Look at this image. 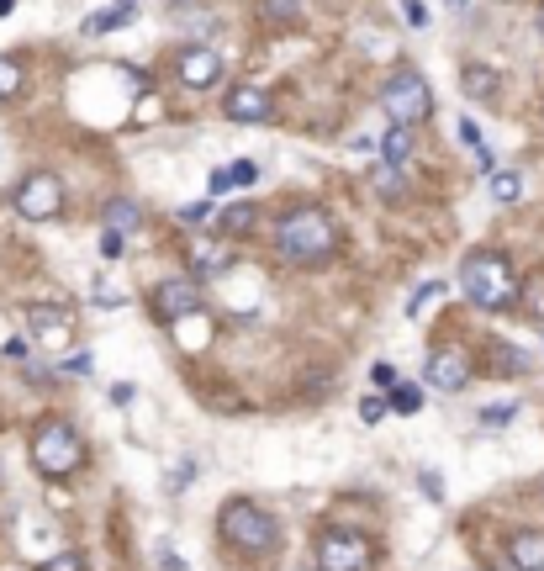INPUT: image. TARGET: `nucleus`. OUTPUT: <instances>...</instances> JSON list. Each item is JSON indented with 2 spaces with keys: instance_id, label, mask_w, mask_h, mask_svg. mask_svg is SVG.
<instances>
[{
  "instance_id": "f257e3e1",
  "label": "nucleus",
  "mask_w": 544,
  "mask_h": 571,
  "mask_svg": "<svg viewBox=\"0 0 544 571\" xmlns=\"http://www.w3.org/2000/svg\"><path fill=\"white\" fill-rule=\"evenodd\" d=\"M333 244H339V228H333V217L323 207H296L291 217H280V228H275V249L296 265L323 260V254H333Z\"/></svg>"
},
{
  "instance_id": "f03ea898",
  "label": "nucleus",
  "mask_w": 544,
  "mask_h": 571,
  "mask_svg": "<svg viewBox=\"0 0 544 571\" xmlns=\"http://www.w3.org/2000/svg\"><path fill=\"white\" fill-rule=\"evenodd\" d=\"M460 286H465V297H471L476 307H486V312H508V307L518 302V275H513V265L502 260V254H492V249H481V254H471V260H465Z\"/></svg>"
},
{
  "instance_id": "7ed1b4c3",
  "label": "nucleus",
  "mask_w": 544,
  "mask_h": 571,
  "mask_svg": "<svg viewBox=\"0 0 544 571\" xmlns=\"http://www.w3.org/2000/svg\"><path fill=\"white\" fill-rule=\"evenodd\" d=\"M222 540L233 550H243V556H265V550L280 545V524L259 503H249V497H233V503L222 508Z\"/></svg>"
},
{
  "instance_id": "20e7f679",
  "label": "nucleus",
  "mask_w": 544,
  "mask_h": 571,
  "mask_svg": "<svg viewBox=\"0 0 544 571\" xmlns=\"http://www.w3.org/2000/svg\"><path fill=\"white\" fill-rule=\"evenodd\" d=\"M32 466L43 471V476H74V471L85 466V439L74 434V423H64V418L37 423V434H32Z\"/></svg>"
},
{
  "instance_id": "39448f33",
  "label": "nucleus",
  "mask_w": 544,
  "mask_h": 571,
  "mask_svg": "<svg viewBox=\"0 0 544 571\" xmlns=\"http://www.w3.org/2000/svg\"><path fill=\"white\" fill-rule=\"evenodd\" d=\"M381 112L391 117V127H418L428 112H434V96H428V80L402 69V75H391L386 90H381Z\"/></svg>"
},
{
  "instance_id": "423d86ee",
  "label": "nucleus",
  "mask_w": 544,
  "mask_h": 571,
  "mask_svg": "<svg viewBox=\"0 0 544 571\" xmlns=\"http://www.w3.org/2000/svg\"><path fill=\"white\" fill-rule=\"evenodd\" d=\"M317 566L323 571H365L370 566V540L360 529H323L317 534Z\"/></svg>"
},
{
  "instance_id": "0eeeda50",
  "label": "nucleus",
  "mask_w": 544,
  "mask_h": 571,
  "mask_svg": "<svg viewBox=\"0 0 544 571\" xmlns=\"http://www.w3.org/2000/svg\"><path fill=\"white\" fill-rule=\"evenodd\" d=\"M64 207V186L53 175H27L22 186H16V212L32 217V223H43V217H59Z\"/></svg>"
},
{
  "instance_id": "6e6552de",
  "label": "nucleus",
  "mask_w": 544,
  "mask_h": 571,
  "mask_svg": "<svg viewBox=\"0 0 544 571\" xmlns=\"http://www.w3.org/2000/svg\"><path fill=\"white\" fill-rule=\"evenodd\" d=\"M148 302H154V318H159V323H170V328H175L180 318L201 312V286H196V281H159Z\"/></svg>"
},
{
  "instance_id": "1a4fd4ad",
  "label": "nucleus",
  "mask_w": 544,
  "mask_h": 571,
  "mask_svg": "<svg viewBox=\"0 0 544 571\" xmlns=\"http://www.w3.org/2000/svg\"><path fill=\"white\" fill-rule=\"evenodd\" d=\"M428 381H434L439 392H460V386H471V360H465L460 349H434V355H428Z\"/></svg>"
},
{
  "instance_id": "9d476101",
  "label": "nucleus",
  "mask_w": 544,
  "mask_h": 571,
  "mask_svg": "<svg viewBox=\"0 0 544 571\" xmlns=\"http://www.w3.org/2000/svg\"><path fill=\"white\" fill-rule=\"evenodd\" d=\"M217 75H222V53L217 48H185L180 53V80L191 85V90L217 85Z\"/></svg>"
},
{
  "instance_id": "9b49d317",
  "label": "nucleus",
  "mask_w": 544,
  "mask_h": 571,
  "mask_svg": "<svg viewBox=\"0 0 544 571\" xmlns=\"http://www.w3.org/2000/svg\"><path fill=\"white\" fill-rule=\"evenodd\" d=\"M27 323H32V334H37V344H48V349H64L74 334H69V318L59 307H32L27 312Z\"/></svg>"
},
{
  "instance_id": "f8f14e48",
  "label": "nucleus",
  "mask_w": 544,
  "mask_h": 571,
  "mask_svg": "<svg viewBox=\"0 0 544 571\" xmlns=\"http://www.w3.org/2000/svg\"><path fill=\"white\" fill-rule=\"evenodd\" d=\"M508 571H544V534H539V529H518V534H513Z\"/></svg>"
},
{
  "instance_id": "ddd939ff",
  "label": "nucleus",
  "mask_w": 544,
  "mask_h": 571,
  "mask_svg": "<svg viewBox=\"0 0 544 571\" xmlns=\"http://www.w3.org/2000/svg\"><path fill=\"white\" fill-rule=\"evenodd\" d=\"M228 117L233 122H270V96L254 90V85H238L228 96Z\"/></svg>"
},
{
  "instance_id": "4468645a",
  "label": "nucleus",
  "mask_w": 544,
  "mask_h": 571,
  "mask_svg": "<svg viewBox=\"0 0 544 571\" xmlns=\"http://www.w3.org/2000/svg\"><path fill=\"white\" fill-rule=\"evenodd\" d=\"M381 159L391 164V170H402V164L412 159V127H391V133L381 138Z\"/></svg>"
},
{
  "instance_id": "2eb2a0df",
  "label": "nucleus",
  "mask_w": 544,
  "mask_h": 571,
  "mask_svg": "<svg viewBox=\"0 0 544 571\" xmlns=\"http://www.w3.org/2000/svg\"><path fill=\"white\" fill-rule=\"evenodd\" d=\"M465 90H471L476 101H497V69H486V64H465Z\"/></svg>"
},
{
  "instance_id": "dca6fc26",
  "label": "nucleus",
  "mask_w": 544,
  "mask_h": 571,
  "mask_svg": "<svg viewBox=\"0 0 544 571\" xmlns=\"http://www.w3.org/2000/svg\"><path fill=\"white\" fill-rule=\"evenodd\" d=\"M138 228V201H111V207H106V233H117V238H127V233H133Z\"/></svg>"
},
{
  "instance_id": "f3484780",
  "label": "nucleus",
  "mask_w": 544,
  "mask_h": 571,
  "mask_svg": "<svg viewBox=\"0 0 544 571\" xmlns=\"http://www.w3.org/2000/svg\"><path fill=\"white\" fill-rule=\"evenodd\" d=\"M423 386L418 381H402V386H391V397H386V408L391 413H423Z\"/></svg>"
},
{
  "instance_id": "a211bd4d",
  "label": "nucleus",
  "mask_w": 544,
  "mask_h": 571,
  "mask_svg": "<svg viewBox=\"0 0 544 571\" xmlns=\"http://www.w3.org/2000/svg\"><path fill=\"white\" fill-rule=\"evenodd\" d=\"M228 260H233V249H228V244H196V270L222 275V270H228Z\"/></svg>"
},
{
  "instance_id": "6ab92c4d",
  "label": "nucleus",
  "mask_w": 544,
  "mask_h": 571,
  "mask_svg": "<svg viewBox=\"0 0 544 571\" xmlns=\"http://www.w3.org/2000/svg\"><path fill=\"white\" fill-rule=\"evenodd\" d=\"M133 22V6H117V11H96L85 22V32H111V27H127Z\"/></svg>"
},
{
  "instance_id": "aec40b11",
  "label": "nucleus",
  "mask_w": 544,
  "mask_h": 571,
  "mask_svg": "<svg viewBox=\"0 0 544 571\" xmlns=\"http://www.w3.org/2000/svg\"><path fill=\"white\" fill-rule=\"evenodd\" d=\"M254 207H249V201H243V207H228V212H222V233H249L254 228Z\"/></svg>"
},
{
  "instance_id": "412c9836",
  "label": "nucleus",
  "mask_w": 544,
  "mask_h": 571,
  "mask_svg": "<svg viewBox=\"0 0 544 571\" xmlns=\"http://www.w3.org/2000/svg\"><path fill=\"white\" fill-rule=\"evenodd\" d=\"M22 90V64L16 59H0V101H11Z\"/></svg>"
},
{
  "instance_id": "4be33fe9",
  "label": "nucleus",
  "mask_w": 544,
  "mask_h": 571,
  "mask_svg": "<svg viewBox=\"0 0 544 571\" xmlns=\"http://www.w3.org/2000/svg\"><path fill=\"white\" fill-rule=\"evenodd\" d=\"M492 196H497V201H518V196H523V180H518L513 170L492 175Z\"/></svg>"
},
{
  "instance_id": "5701e85b",
  "label": "nucleus",
  "mask_w": 544,
  "mask_h": 571,
  "mask_svg": "<svg viewBox=\"0 0 544 571\" xmlns=\"http://www.w3.org/2000/svg\"><path fill=\"white\" fill-rule=\"evenodd\" d=\"M37 571H85V556L80 550H59V556H48Z\"/></svg>"
},
{
  "instance_id": "b1692460",
  "label": "nucleus",
  "mask_w": 544,
  "mask_h": 571,
  "mask_svg": "<svg viewBox=\"0 0 544 571\" xmlns=\"http://www.w3.org/2000/svg\"><path fill=\"white\" fill-rule=\"evenodd\" d=\"M518 291H523V286H518ZM523 302H529V318L544 323V281H534L529 291H523Z\"/></svg>"
},
{
  "instance_id": "393cba45",
  "label": "nucleus",
  "mask_w": 544,
  "mask_h": 571,
  "mask_svg": "<svg viewBox=\"0 0 544 571\" xmlns=\"http://www.w3.org/2000/svg\"><path fill=\"white\" fill-rule=\"evenodd\" d=\"M386 413H391L386 397H360V418H365V423H381Z\"/></svg>"
},
{
  "instance_id": "a878e982",
  "label": "nucleus",
  "mask_w": 544,
  "mask_h": 571,
  "mask_svg": "<svg viewBox=\"0 0 544 571\" xmlns=\"http://www.w3.org/2000/svg\"><path fill=\"white\" fill-rule=\"evenodd\" d=\"M254 175H259V170H254L249 159H238V164H228V191H233V186H249Z\"/></svg>"
},
{
  "instance_id": "bb28decb",
  "label": "nucleus",
  "mask_w": 544,
  "mask_h": 571,
  "mask_svg": "<svg viewBox=\"0 0 544 571\" xmlns=\"http://www.w3.org/2000/svg\"><path fill=\"white\" fill-rule=\"evenodd\" d=\"M259 6H265L270 22H286V16H296V0H259Z\"/></svg>"
},
{
  "instance_id": "cd10ccee",
  "label": "nucleus",
  "mask_w": 544,
  "mask_h": 571,
  "mask_svg": "<svg viewBox=\"0 0 544 571\" xmlns=\"http://www.w3.org/2000/svg\"><path fill=\"white\" fill-rule=\"evenodd\" d=\"M96 302H101V307L122 302V286H117V281H96Z\"/></svg>"
},
{
  "instance_id": "c85d7f7f",
  "label": "nucleus",
  "mask_w": 544,
  "mask_h": 571,
  "mask_svg": "<svg viewBox=\"0 0 544 571\" xmlns=\"http://www.w3.org/2000/svg\"><path fill=\"white\" fill-rule=\"evenodd\" d=\"M402 16L412 27H428V11H423V0H402Z\"/></svg>"
},
{
  "instance_id": "c756f323",
  "label": "nucleus",
  "mask_w": 544,
  "mask_h": 571,
  "mask_svg": "<svg viewBox=\"0 0 544 571\" xmlns=\"http://www.w3.org/2000/svg\"><path fill=\"white\" fill-rule=\"evenodd\" d=\"M497 355H502V371H508V376H518V371H523V360H518V349H513V344H502Z\"/></svg>"
},
{
  "instance_id": "7c9ffc66",
  "label": "nucleus",
  "mask_w": 544,
  "mask_h": 571,
  "mask_svg": "<svg viewBox=\"0 0 544 571\" xmlns=\"http://www.w3.org/2000/svg\"><path fill=\"white\" fill-rule=\"evenodd\" d=\"M64 371H74V376H85V371H90V355H85V349H74V355L64 360Z\"/></svg>"
},
{
  "instance_id": "2f4dec72",
  "label": "nucleus",
  "mask_w": 544,
  "mask_h": 571,
  "mask_svg": "<svg viewBox=\"0 0 544 571\" xmlns=\"http://www.w3.org/2000/svg\"><path fill=\"white\" fill-rule=\"evenodd\" d=\"M180 217H185V223H206V217H212V207H206V201H191Z\"/></svg>"
},
{
  "instance_id": "473e14b6",
  "label": "nucleus",
  "mask_w": 544,
  "mask_h": 571,
  "mask_svg": "<svg viewBox=\"0 0 544 571\" xmlns=\"http://www.w3.org/2000/svg\"><path fill=\"white\" fill-rule=\"evenodd\" d=\"M111 402H117V408H127V402H133V381H117V386H111Z\"/></svg>"
},
{
  "instance_id": "72a5a7b5",
  "label": "nucleus",
  "mask_w": 544,
  "mask_h": 571,
  "mask_svg": "<svg viewBox=\"0 0 544 571\" xmlns=\"http://www.w3.org/2000/svg\"><path fill=\"white\" fill-rule=\"evenodd\" d=\"M101 254H106V260H117V254H122V238H117V233H101Z\"/></svg>"
},
{
  "instance_id": "f704fd0d",
  "label": "nucleus",
  "mask_w": 544,
  "mask_h": 571,
  "mask_svg": "<svg viewBox=\"0 0 544 571\" xmlns=\"http://www.w3.org/2000/svg\"><path fill=\"white\" fill-rule=\"evenodd\" d=\"M423 492L434 497V503H439V497H444V492H439V476H434V471H423Z\"/></svg>"
},
{
  "instance_id": "c9c22d12",
  "label": "nucleus",
  "mask_w": 544,
  "mask_h": 571,
  "mask_svg": "<svg viewBox=\"0 0 544 571\" xmlns=\"http://www.w3.org/2000/svg\"><path fill=\"white\" fill-rule=\"evenodd\" d=\"M481 418H486V423H508V418H513V408H486Z\"/></svg>"
},
{
  "instance_id": "e433bc0d",
  "label": "nucleus",
  "mask_w": 544,
  "mask_h": 571,
  "mask_svg": "<svg viewBox=\"0 0 544 571\" xmlns=\"http://www.w3.org/2000/svg\"><path fill=\"white\" fill-rule=\"evenodd\" d=\"M164 571H191V566H185V561L175 556V550H164Z\"/></svg>"
},
{
  "instance_id": "4c0bfd02",
  "label": "nucleus",
  "mask_w": 544,
  "mask_h": 571,
  "mask_svg": "<svg viewBox=\"0 0 544 571\" xmlns=\"http://www.w3.org/2000/svg\"><path fill=\"white\" fill-rule=\"evenodd\" d=\"M444 6H455V11H465V6H471V0H444Z\"/></svg>"
},
{
  "instance_id": "58836bf2",
  "label": "nucleus",
  "mask_w": 544,
  "mask_h": 571,
  "mask_svg": "<svg viewBox=\"0 0 544 571\" xmlns=\"http://www.w3.org/2000/svg\"><path fill=\"white\" fill-rule=\"evenodd\" d=\"M11 6H16V0H0V16H6V11H11Z\"/></svg>"
}]
</instances>
